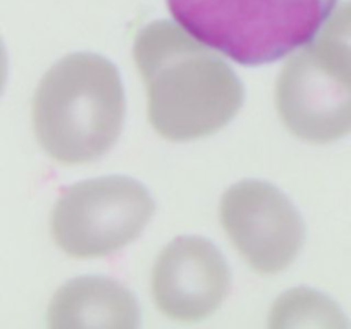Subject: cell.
Listing matches in <instances>:
<instances>
[{"label":"cell","instance_id":"1","mask_svg":"<svg viewBox=\"0 0 351 329\" xmlns=\"http://www.w3.org/2000/svg\"><path fill=\"white\" fill-rule=\"evenodd\" d=\"M134 59L148 99V119L169 141L213 136L243 104L234 70L185 27L156 21L139 32Z\"/></svg>","mask_w":351,"mask_h":329},{"label":"cell","instance_id":"2","mask_svg":"<svg viewBox=\"0 0 351 329\" xmlns=\"http://www.w3.org/2000/svg\"><path fill=\"white\" fill-rule=\"evenodd\" d=\"M125 121L121 75L108 59L71 53L51 66L33 97V128L49 158L64 164L103 158Z\"/></svg>","mask_w":351,"mask_h":329},{"label":"cell","instance_id":"3","mask_svg":"<svg viewBox=\"0 0 351 329\" xmlns=\"http://www.w3.org/2000/svg\"><path fill=\"white\" fill-rule=\"evenodd\" d=\"M181 27L238 64L282 59L317 37L337 0H167Z\"/></svg>","mask_w":351,"mask_h":329},{"label":"cell","instance_id":"4","mask_svg":"<svg viewBox=\"0 0 351 329\" xmlns=\"http://www.w3.org/2000/svg\"><path fill=\"white\" fill-rule=\"evenodd\" d=\"M276 110L302 141L333 143L351 134V49L318 35L285 62Z\"/></svg>","mask_w":351,"mask_h":329},{"label":"cell","instance_id":"5","mask_svg":"<svg viewBox=\"0 0 351 329\" xmlns=\"http://www.w3.org/2000/svg\"><path fill=\"white\" fill-rule=\"evenodd\" d=\"M152 214L154 199L139 181L106 175L62 192L51 214V234L70 256H106L136 240Z\"/></svg>","mask_w":351,"mask_h":329},{"label":"cell","instance_id":"6","mask_svg":"<svg viewBox=\"0 0 351 329\" xmlns=\"http://www.w3.org/2000/svg\"><path fill=\"white\" fill-rule=\"evenodd\" d=\"M219 221L243 260L260 274H276L295 262L306 238L300 214L267 181L243 180L225 192Z\"/></svg>","mask_w":351,"mask_h":329},{"label":"cell","instance_id":"7","mask_svg":"<svg viewBox=\"0 0 351 329\" xmlns=\"http://www.w3.org/2000/svg\"><path fill=\"white\" fill-rule=\"evenodd\" d=\"M230 271L213 241L181 236L170 241L152 271V296L163 315L178 322L210 317L227 296Z\"/></svg>","mask_w":351,"mask_h":329},{"label":"cell","instance_id":"8","mask_svg":"<svg viewBox=\"0 0 351 329\" xmlns=\"http://www.w3.org/2000/svg\"><path fill=\"white\" fill-rule=\"evenodd\" d=\"M141 311L125 285L103 276H82L62 285L51 298V328L134 329Z\"/></svg>","mask_w":351,"mask_h":329},{"label":"cell","instance_id":"9","mask_svg":"<svg viewBox=\"0 0 351 329\" xmlns=\"http://www.w3.org/2000/svg\"><path fill=\"white\" fill-rule=\"evenodd\" d=\"M269 326H348L344 315L328 296L311 289H293L274 304Z\"/></svg>","mask_w":351,"mask_h":329},{"label":"cell","instance_id":"10","mask_svg":"<svg viewBox=\"0 0 351 329\" xmlns=\"http://www.w3.org/2000/svg\"><path fill=\"white\" fill-rule=\"evenodd\" d=\"M318 35L337 40L351 49V0L340 4L337 10L331 11V15L326 19L322 27L318 29Z\"/></svg>","mask_w":351,"mask_h":329},{"label":"cell","instance_id":"11","mask_svg":"<svg viewBox=\"0 0 351 329\" xmlns=\"http://www.w3.org/2000/svg\"><path fill=\"white\" fill-rule=\"evenodd\" d=\"M5 81H8V53H5V46L0 38V95L4 92Z\"/></svg>","mask_w":351,"mask_h":329}]
</instances>
